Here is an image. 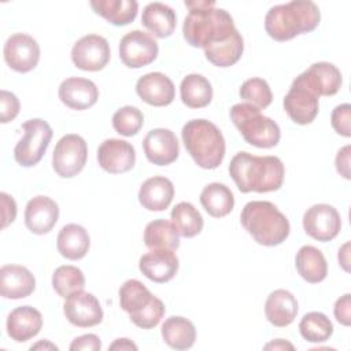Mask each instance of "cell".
<instances>
[{"instance_id":"obj_1","label":"cell","mask_w":351,"mask_h":351,"mask_svg":"<svg viewBox=\"0 0 351 351\" xmlns=\"http://www.w3.org/2000/svg\"><path fill=\"white\" fill-rule=\"evenodd\" d=\"M189 14L184 19L182 34L186 43L195 48H208L223 43L239 30L233 18L223 8H217L215 1H185Z\"/></svg>"},{"instance_id":"obj_2","label":"cell","mask_w":351,"mask_h":351,"mask_svg":"<svg viewBox=\"0 0 351 351\" xmlns=\"http://www.w3.org/2000/svg\"><path fill=\"white\" fill-rule=\"evenodd\" d=\"M229 174L240 192L265 193L281 188L285 167L277 156H256L241 151L232 158Z\"/></svg>"},{"instance_id":"obj_3","label":"cell","mask_w":351,"mask_h":351,"mask_svg":"<svg viewBox=\"0 0 351 351\" xmlns=\"http://www.w3.org/2000/svg\"><path fill=\"white\" fill-rule=\"evenodd\" d=\"M321 21L318 5L310 0H293L271 7L265 16L266 33L276 41H288L313 32Z\"/></svg>"},{"instance_id":"obj_4","label":"cell","mask_w":351,"mask_h":351,"mask_svg":"<svg viewBox=\"0 0 351 351\" xmlns=\"http://www.w3.org/2000/svg\"><path fill=\"white\" fill-rule=\"evenodd\" d=\"M240 221L247 233L265 247L280 245L291 232L288 218L276 204L266 200L248 202L241 210Z\"/></svg>"},{"instance_id":"obj_5","label":"cell","mask_w":351,"mask_h":351,"mask_svg":"<svg viewBox=\"0 0 351 351\" xmlns=\"http://www.w3.org/2000/svg\"><path fill=\"white\" fill-rule=\"evenodd\" d=\"M182 143L193 162L206 170L217 169L225 158V138L207 119H191L181 130Z\"/></svg>"},{"instance_id":"obj_6","label":"cell","mask_w":351,"mask_h":351,"mask_svg":"<svg viewBox=\"0 0 351 351\" xmlns=\"http://www.w3.org/2000/svg\"><path fill=\"white\" fill-rule=\"evenodd\" d=\"M119 306L141 329L155 328L165 315L163 302L138 280L130 278L119 288Z\"/></svg>"},{"instance_id":"obj_7","label":"cell","mask_w":351,"mask_h":351,"mask_svg":"<svg viewBox=\"0 0 351 351\" xmlns=\"http://www.w3.org/2000/svg\"><path fill=\"white\" fill-rule=\"evenodd\" d=\"M230 119L243 138L254 147L273 148L280 143V126L252 104H234L230 108Z\"/></svg>"},{"instance_id":"obj_8","label":"cell","mask_w":351,"mask_h":351,"mask_svg":"<svg viewBox=\"0 0 351 351\" xmlns=\"http://www.w3.org/2000/svg\"><path fill=\"white\" fill-rule=\"evenodd\" d=\"M22 129L23 137L14 148V158L18 165L32 167L43 159L53 132L49 123L41 118H33L23 122Z\"/></svg>"},{"instance_id":"obj_9","label":"cell","mask_w":351,"mask_h":351,"mask_svg":"<svg viewBox=\"0 0 351 351\" xmlns=\"http://www.w3.org/2000/svg\"><path fill=\"white\" fill-rule=\"evenodd\" d=\"M88 159L86 141L74 133L64 134L53 149L52 167L62 178H73L82 171Z\"/></svg>"},{"instance_id":"obj_10","label":"cell","mask_w":351,"mask_h":351,"mask_svg":"<svg viewBox=\"0 0 351 351\" xmlns=\"http://www.w3.org/2000/svg\"><path fill=\"white\" fill-rule=\"evenodd\" d=\"M159 47L152 36L141 30L126 33L119 43V58L126 67L140 69L158 58Z\"/></svg>"},{"instance_id":"obj_11","label":"cell","mask_w":351,"mask_h":351,"mask_svg":"<svg viewBox=\"0 0 351 351\" xmlns=\"http://www.w3.org/2000/svg\"><path fill=\"white\" fill-rule=\"evenodd\" d=\"M110 56L111 51L108 41L99 34H86L71 48V60L74 66L84 71L103 70L110 62Z\"/></svg>"},{"instance_id":"obj_12","label":"cell","mask_w":351,"mask_h":351,"mask_svg":"<svg viewBox=\"0 0 351 351\" xmlns=\"http://www.w3.org/2000/svg\"><path fill=\"white\" fill-rule=\"evenodd\" d=\"M303 229L311 239L326 243L333 240L341 229L339 211L326 203H318L307 208L303 215Z\"/></svg>"},{"instance_id":"obj_13","label":"cell","mask_w":351,"mask_h":351,"mask_svg":"<svg viewBox=\"0 0 351 351\" xmlns=\"http://www.w3.org/2000/svg\"><path fill=\"white\" fill-rule=\"evenodd\" d=\"M293 82L304 86L318 97L333 96L340 90L343 77L335 64L329 62H317L299 74Z\"/></svg>"},{"instance_id":"obj_14","label":"cell","mask_w":351,"mask_h":351,"mask_svg":"<svg viewBox=\"0 0 351 351\" xmlns=\"http://www.w3.org/2000/svg\"><path fill=\"white\" fill-rule=\"evenodd\" d=\"M3 55L10 69L16 73H29L38 64L40 45L32 36L15 33L7 38Z\"/></svg>"},{"instance_id":"obj_15","label":"cell","mask_w":351,"mask_h":351,"mask_svg":"<svg viewBox=\"0 0 351 351\" xmlns=\"http://www.w3.org/2000/svg\"><path fill=\"white\" fill-rule=\"evenodd\" d=\"M63 313L67 321L78 328L96 326L103 321V308L95 295L78 291L66 298Z\"/></svg>"},{"instance_id":"obj_16","label":"cell","mask_w":351,"mask_h":351,"mask_svg":"<svg viewBox=\"0 0 351 351\" xmlns=\"http://www.w3.org/2000/svg\"><path fill=\"white\" fill-rule=\"evenodd\" d=\"M97 162L110 174H122L134 167V147L119 138H107L97 148Z\"/></svg>"},{"instance_id":"obj_17","label":"cell","mask_w":351,"mask_h":351,"mask_svg":"<svg viewBox=\"0 0 351 351\" xmlns=\"http://www.w3.org/2000/svg\"><path fill=\"white\" fill-rule=\"evenodd\" d=\"M143 149L148 162L156 166H167L177 160L180 144L170 129L156 128L147 133L143 140Z\"/></svg>"},{"instance_id":"obj_18","label":"cell","mask_w":351,"mask_h":351,"mask_svg":"<svg viewBox=\"0 0 351 351\" xmlns=\"http://www.w3.org/2000/svg\"><path fill=\"white\" fill-rule=\"evenodd\" d=\"M282 106L288 117L298 125L311 123L319 111L318 96L296 82H292Z\"/></svg>"},{"instance_id":"obj_19","label":"cell","mask_w":351,"mask_h":351,"mask_svg":"<svg viewBox=\"0 0 351 351\" xmlns=\"http://www.w3.org/2000/svg\"><path fill=\"white\" fill-rule=\"evenodd\" d=\"M136 93L149 106L165 107L173 103L176 97V88L166 74L152 71L137 80Z\"/></svg>"},{"instance_id":"obj_20","label":"cell","mask_w":351,"mask_h":351,"mask_svg":"<svg viewBox=\"0 0 351 351\" xmlns=\"http://www.w3.org/2000/svg\"><path fill=\"white\" fill-rule=\"evenodd\" d=\"M59 219V207L48 196H34L25 208V225L34 234L49 233Z\"/></svg>"},{"instance_id":"obj_21","label":"cell","mask_w":351,"mask_h":351,"mask_svg":"<svg viewBox=\"0 0 351 351\" xmlns=\"http://www.w3.org/2000/svg\"><path fill=\"white\" fill-rule=\"evenodd\" d=\"M58 95L66 107L82 111L96 104L99 99V89L96 84L88 78L70 77L60 84Z\"/></svg>"},{"instance_id":"obj_22","label":"cell","mask_w":351,"mask_h":351,"mask_svg":"<svg viewBox=\"0 0 351 351\" xmlns=\"http://www.w3.org/2000/svg\"><path fill=\"white\" fill-rule=\"evenodd\" d=\"M178 258L171 250H151L138 261L140 271L151 281L163 284L173 280L178 271Z\"/></svg>"},{"instance_id":"obj_23","label":"cell","mask_w":351,"mask_h":351,"mask_svg":"<svg viewBox=\"0 0 351 351\" xmlns=\"http://www.w3.org/2000/svg\"><path fill=\"white\" fill-rule=\"evenodd\" d=\"M36 289L33 273L21 265H4L0 269V293L5 299H23Z\"/></svg>"},{"instance_id":"obj_24","label":"cell","mask_w":351,"mask_h":351,"mask_svg":"<svg viewBox=\"0 0 351 351\" xmlns=\"http://www.w3.org/2000/svg\"><path fill=\"white\" fill-rule=\"evenodd\" d=\"M43 326L41 313L32 306H19L14 308L5 322L7 335L16 343H25L38 335Z\"/></svg>"},{"instance_id":"obj_25","label":"cell","mask_w":351,"mask_h":351,"mask_svg":"<svg viewBox=\"0 0 351 351\" xmlns=\"http://www.w3.org/2000/svg\"><path fill=\"white\" fill-rule=\"evenodd\" d=\"M174 197L173 182L162 176L145 180L138 189V202L148 211L166 210Z\"/></svg>"},{"instance_id":"obj_26","label":"cell","mask_w":351,"mask_h":351,"mask_svg":"<svg viewBox=\"0 0 351 351\" xmlns=\"http://www.w3.org/2000/svg\"><path fill=\"white\" fill-rule=\"evenodd\" d=\"M298 310L296 298L287 289L273 291L265 303V315L267 321L277 328L291 325L298 315Z\"/></svg>"},{"instance_id":"obj_27","label":"cell","mask_w":351,"mask_h":351,"mask_svg":"<svg viewBox=\"0 0 351 351\" xmlns=\"http://www.w3.org/2000/svg\"><path fill=\"white\" fill-rule=\"evenodd\" d=\"M59 254L70 261L82 259L90 247V237L88 230L77 223L64 225L56 239Z\"/></svg>"},{"instance_id":"obj_28","label":"cell","mask_w":351,"mask_h":351,"mask_svg":"<svg viewBox=\"0 0 351 351\" xmlns=\"http://www.w3.org/2000/svg\"><path fill=\"white\" fill-rule=\"evenodd\" d=\"M143 26L158 38L170 37L176 29L177 16L171 7L154 1L144 7L141 15Z\"/></svg>"},{"instance_id":"obj_29","label":"cell","mask_w":351,"mask_h":351,"mask_svg":"<svg viewBox=\"0 0 351 351\" xmlns=\"http://www.w3.org/2000/svg\"><path fill=\"white\" fill-rule=\"evenodd\" d=\"M295 266L299 276L310 284L324 281L328 274V263L324 254L313 245H303L299 248L295 258Z\"/></svg>"},{"instance_id":"obj_30","label":"cell","mask_w":351,"mask_h":351,"mask_svg":"<svg viewBox=\"0 0 351 351\" xmlns=\"http://www.w3.org/2000/svg\"><path fill=\"white\" fill-rule=\"evenodd\" d=\"M90 7L114 26L129 25L138 12V3L136 0H92Z\"/></svg>"},{"instance_id":"obj_31","label":"cell","mask_w":351,"mask_h":351,"mask_svg":"<svg viewBox=\"0 0 351 351\" xmlns=\"http://www.w3.org/2000/svg\"><path fill=\"white\" fill-rule=\"evenodd\" d=\"M165 343L173 350H188L195 344L196 328L188 318L173 315L167 318L160 329Z\"/></svg>"},{"instance_id":"obj_32","label":"cell","mask_w":351,"mask_h":351,"mask_svg":"<svg viewBox=\"0 0 351 351\" xmlns=\"http://www.w3.org/2000/svg\"><path fill=\"white\" fill-rule=\"evenodd\" d=\"M200 203L208 215L222 218L233 210L234 196L225 184L211 182L203 188L200 193Z\"/></svg>"},{"instance_id":"obj_33","label":"cell","mask_w":351,"mask_h":351,"mask_svg":"<svg viewBox=\"0 0 351 351\" xmlns=\"http://www.w3.org/2000/svg\"><path fill=\"white\" fill-rule=\"evenodd\" d=\"M144 244L149 250H171L180 247V233L173 222L154 219L144 229Z\"/></svg>"},{"instance_id":"obj_34","label":"cell","mask_w":351,"mask_h":351,"mask_svg":"<svg viewBox=\"0 0 351 351\" xmlns=\"http://www.w3.org/2000/svg\"><path fill=\"white\" fill-rule=\"evenodd\" d=\"M180 95L186 107L203 108L213 100V86L202 74H188L181 81Z\"/></svg>"},{"instance_id":"obj_35","label":"cell","mask_w":351,"mask_h":351,"mask_svg":"<svg viewBox=\"0 0 351 351\" xmlns=\"http://www.w3.org/2000/svg\"><path fill=\"white\" fill-rule=\"evenodd\" d=\"M244 51V40L237 32L229 40L204 49L206 59L217 67H229L237 63Z\"/></svg>"},{"instance_id":"obj_36","label":"cell","mask_w":351,"mask_h":351,"mask_svg":"<svg viewBox=\"0 0 351 351\" xmlns=\"http://www.w3.org/2000/svg\"><path fill=\"white\" fill-rule=\"evenodd\" d=\"M171 222L177 228L180 236L191 239L197 236L203 229V217L189 202H180L171 210Z\"/></svg>"},{"instance_id":"obj_37","label":"cell","mask_w":351,"mask_h":351,"mask_svg":"<svg viewBox=\"0 0 351 351\" xmlns=\"http://www.w3.org/2000/svg\"><path fill=\"white\" fill-rule=\"evenodd\" d=\"M299 332L310 343H324L333 335V324L324 313L310 311L300 319Z\"/></svg>"},{"instance_id":"obj_38","label":"cell","mask_w":351,"mask_h":351,"mask_svg":"<svg viewBox=\"0 0 351 351\" xmlns=\"http://www.w3.org/2000/svg\"><path fill=\"white\" fill-rule=\"evenodd\" d=\"M52 287L60 298H67L85 287V276L81 269L71 265H63L55 269L52 274Z\"/></svg>"},{"instance_id":"obj_39","label":"cell","mask_w":351,"mask_h":351,"mask_svg":"<svg viewBox=\"0 0 351 351\" xmlns=\"http://www.w3.org/2000/svg\"><path fill=\"white\" fill-rule=\"evenodd\" d=\"M239 95L244 101L259 110L269 107L273 100V93L269 84L259 77L245 80L240 86Z\"/></svg>"},{"instance_id":"obj_40","label":"cell","mask_w":351,"mask_h":351,"mask_svg":"<svg viewBox=\"0 0 351 351\" xmlns=\"http://www.w3.org/2000/svg\"><path fill=\"white\" fill-rule=\"evenodd\" d=\"M144 125L143 112L133 106H125L117 110L112 115V128L117 133L125 137H132L140 132Z\"/></svg>"},{"instance_id":"obj_41","label":"cell","mask_w":351,"mask_h":351,"mask_svg":"<svg viewBox=\"0 0 351 351\" xmlns=\"http://www.w3.org/2000/svg\"><path fill=\"white\" fill-rule=\"evenodd\" d=\"M330 123L335 132L343 137L351 136V106L348 103L339 104L333 108Z\"/></svg>"},{"instance_id":"obj_42","label":"cell","mask_w":351,"mask_h":351,"mask_svg":"<svg viewBox=\"0 0 351 351\" xmlns=\"http://www.w3.org/2000/svg\"><path fill=\"white\" fill-rule=\"evenodd\" d=\"M19 100L18 97L5 89L0 90V122L8 123L16 118L19 114Z\"/></svg>"},{"instance_id":"obj_43","label":"cell","mask_w":351,"mask_h":351,"mask_svg":"<svg viewBox=\"0 0 351 351\" xmlns=\"http://www.w3.org/2000/svg\"><path fill=\"white\" fill-rule=\"evenodd\" d=\"M333 314L339 324L344 326L351 325V295L350 293H346L336 300L333 307Z\"/></svg>"},{"instance_id":"obj_44","label":"cell","mask_w":351,"mask_h":351,"mask_svg":"<svg viewBox=\"0 0 351 351\" xmlns=\"http://www.w3.org/2000/svg\"><path fill=\"white\" fill-rule=\"evenodd\" d=\"M0 206H1V229H5L16 218V203L12 196H10L5 192H1Z\"/></svg>"},{"instance_id":"obj_45","label":"cell","mask_w":351,"mask_h":351,"mask_svg":"<svg viewBox=\"0 0 351 351\" xmlns=\"http://www.w3.org/2000/svg\"><path fill=\"white\" fill-rule=\"evenodd\" d=\"M100 348H101L100 337L95 333H86V335L78 336L70 344L71 351H99Z\"/></svg>"},{"instance_id":"obj_46","label":"cell","mask_w":351,"mask_h":351,"mask_svg":"<svg viewBox=\"0 0 351 351\" xmlns=\"http://www.w3.org/2000/svg\"><path fill=\"white\" fill-rule=\"evenodd\" d=\"M350 154H351V147L344 145L343 148H340L337 151V155L335 159V166H336L337 173L346 180L351 178V176H350Z\"/></svg>"},{"instance_id":"obj_47","label":"cell","mask_w":351,"mask_h":351,"mask_svg":"<svg viewBox=\"0 0 351 351\" xmlns=\"http://www.w3.org/2000/svg\"><path fill=\"white\" fill-rule=\"evenodd\" d=\"M337 259H339V265L346 270L350 271V243H344L337 254Z\"/></svg>"},{"instance_id":"obj_48","label":"cell","mask_w":351,"mask_h":351,"mask_svg":"<svg viewBox=\"0 0 351 351\" xmlns=\"http://www.w3.org/2000/svg\"><path fill=\"white\" fill-rule=\"evenodd\" d=\"M108 350H137V346L129 339H117L112 344H110Z\"/></svg>"},{"instance_id":"obj_49","label":"cell","mask_w":351,"mask_h":351,"mask_svg":"<svg viewBox=\"0 0 351 351\" xmlns=\"http://www.w3.org/2000/svg\"><path fill=\"white\" fill-rule=\"evenodd\" d=\"M263 348L265 350H293V346L287 340L277 339V340H273V341L267 343Z\"/></svg>"},{"instance_id":"obj_50","label":"cell","mask_w":351,"mask_h":351,"mask_svg":"<svg viewBox=\"0 0 351 351\" xmlns=\"http://www.w3.org/2000/svg\"><path fill=\"white\" fill-rule=\"evenodd\" d=\"M30 350H58V346H55L49 340H40L38 343L33 344Z\"/></svg>"}]
</instances>
